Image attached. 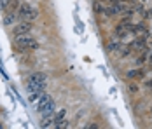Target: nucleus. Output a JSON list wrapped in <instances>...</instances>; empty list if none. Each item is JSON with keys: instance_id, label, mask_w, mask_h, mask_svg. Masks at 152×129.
<instances>
[{"instance_id": "obj_1", "label": "nucleus", "mask_w": 152, "mask_h": 129, "mask_svg": "<svg viewBox=\"0 0 152 129\" xmlns=\"http://www.w3.org/2000/svg\"><path fill=\"white\" fill-rule=\"evenodd\" d=\"M46 86H47V80H46V75L40 72L33 73L30 75V79H28V82H26V89H28V93H30V100H37L44 91H46Z\"/></svg>"}, {"instance_id": "obj_10", "label": "nucleus", "mask_w": 152, "mask_h": 129, "mask_svg": "<svg viewBox=\"0 0 152 129\" xmlns=\"http://www.w3.org/2000/svg\"><path fill=\"white\" fill-rule=\"evenodd\" d=\"M65 114H66V110H65V108H61L60 112H58V114L54 115V124H56L58 120H63V117H65Z\"/></svg>"}, {"instance_id": "obj_9", "label": "nucleus", "mask_w": 152, "mask_h": 129, "mask_svg": "<svg viewBox=\"0 0 152 129\" xmlns=\"http://www.w3.org/2000/svg\"><path fill=\"white\" fill-rule=\"evenodd\" d=\"M119 47H121V45H119V42H117L115 39H114L112 42H108V45H107V49H108L110 52H112V51H119Z\"/></svg>"}, {"instance_id": "obj_2", "label": "nucleus", "mask_w": 152, "mask_h": 129, "mask_svg": "<svg viewBox=\"0 0 152 129\" xmlns=\"http://www.w3.org/2000/svg\"><path fill=\"white\" fill-rule=\"evenodd\" d=\"M37 106H39V112H42L46 117L47 115H54V101H53V98L47 93H42L39 96Z\"/></svg>"}, {"instance_id": "obj_11", "label": "nucleus", "mask_w": 152, "mask_h": 129, "mask_svg": "<svg viewBox=\"0 0 152 129\" xmlns=\"http://www.w3.org/2000/svg\"><path fill=\"white\" fill-rule=\"evenodd\" d=\"M129 91H131V93H138V86L131 84V86H129Z\"/></svg>"}, {"instance_id": "obj_8", "label": "nucleus", "mask_w": 152, "mask_h": 129, "mask_svg": "<svg viewBox=\"0 0 152 129\" xmlns=\"http://www.w3.org/2000/svg\"><path fill=\"white\" fill-rule=\"evenodd\" d=\"M93 9H94V12H96V14H102V12L105 11V7L102 5V2H100V0H96V2L93 4Z\"/></svg>"}, {"instance_id": "obj_12", "label": "nucleus", "mask_w": 152, "mask_h": 129, "mask_svg": "<svg viewBox=\"0 0 152 129\" xmlns=\"http://www.w3.org/2000/svg\"><path fill=\"white\" fill-rule=\"evenodd\" d=\"M145 86L149 87V89H152V79H151V80H147V82H145Z\"/></svg>"}, {"instance_id": "obj_6", "label": "nucleus", "mask_w": 152, "mask_h": 129, "mask_svg": "<svg viewBox=\"0 0 152 129\" xmlns=\"http://www.w3.org/2000/svg\"><path fill=\"white\" fill-rule=\"evenodd\" d=\"M14 21H16V12L14 11H5V14H4V25L5 26H11V25H14Z\"/></svg>"}, {"instance_id": "obj_13", "label": "nucleus", "mask_w": 152, "mask_h": 129, "mask_svg": "<svg viewBox=\"0 0 152 129\" xmlns=\"http://www.w3.org/2000/svg\"><path fill=\"white\" fill-rule=\"evenodd\" d=\"M149 16H151V17H152V9H149Z\"/></svg>"}, {"instance_id": "obj_14", "label": "nucleus", "mask_w": 152, "mask_h": 129, "mask_svg": "<svg viewBox=\"0 0 152 129\" xmlns=\"http://www.w3.org/2000/svg\"><path fill=\"white\" fill-rule=\"evenodd\" d=\"M2 128H4V124H2V122H0V129H2Z\"/></svg>"}, {"instance_id": "obj_5", "label": "nucleus", "mask_w": 152, "mask_h": 129, "mask_svg": "<svg viewBox=\"0 0 152 129\" xmlns=\"http://www.w3.org/2000/svg\"><path fill=\"white\" fill-rule=\"evenodd\" d=\"M31 30H33V25H31V21H23V23H19V25H16L14 26V35H25V33H30Z\"/></svg>"}, {"instance_id": "obj_15", "label": "nucleus", "mask_w": 152, "mask_h": 129, "mask_svg": "<svg viewBox=\"0 0 152 129\" xmlns=\"http://www.w3.org/2000/svg\"><path fill=\"white\" fill-rule=\"evenodd\" d=\"M151 114H152V106H151Z\"/></svg>"}, {"instance_id": "obj_4", "label": "nucleus", "mask_w": 152, "mask_h": 129, "mask_svg": "<svg viewBox=\"0 0 152 129\" xmlns=\"http://www.w3.org/2000/svg\"><path fill=\"white\" fill-rule=\"evenodd\" d=\"M16 44L23 49H31V51H37L39 49V42L31 37L30 33H25V35H16Z\"/></svg>"}, {"instance_id": "obj_7", "label": "nucleus", "mask_w": 152, "mask_h": 129, "mask_svg": "<svg viewBox=\"0 0 152 129\" xmlns=\"http://www.w3.org/2000/svg\"><path fill=\"white\" fill-rule=\"evenodd\" d=\"M126 75H128V79H131V80H140V79H143L145 73H143L142 68H135V70H129Z\"/></svg>"}, {"instance_id": "obj_3", "label": "nucleus", "mask_w": 152, "mask_h": 129, "mask_svg": "<svg viewBox=\"0 0 152 129\" xmlns=\"http://www.w3.org/2000/svg\"><path fill=\"white\" fill-rule=\"evenodd\" d=\"M18 16L26 19V21H33L39 17V9L33 7L30 4H19V9H18Z\"/></svg>"}]
</instances>
